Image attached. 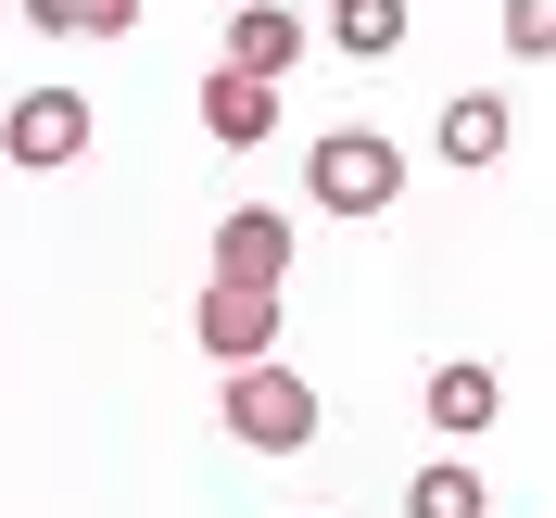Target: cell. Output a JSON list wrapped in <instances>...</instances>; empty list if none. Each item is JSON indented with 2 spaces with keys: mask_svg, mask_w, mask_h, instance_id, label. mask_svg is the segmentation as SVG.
Instances as JSON below:
<instances>
[{
  "mask_svg": "<svg viewBox=\"0 0 556 518\" xmlns=\"http://www.w3.org/2000/svg\"><path fill=\"white\" fill-rule=\"evenodd\" d=\"M304 190H316L329 215H392V203H405V152H392L380 127H316Z\"/></svg>",
  "mask_w": 556,
  "mask_h": 518,
  "instance_id": "obj_1",
  "label": "cell"
},
{
  "mask_svg": "<svg viewBox=\"0 0 556 518\" xmlns=\"http://www.w3.org/2000/svg\"><path fill=\"white\" fill-rule=\"evenodd\" d=\"M228 430H241L253 455H304L329 417H316V380H304V367L266 354V367H228Z\"/></svg>",
  "mask_w": 556,
  "mask_h": 518,
  "instance_id": "obj_2",
  "label": "cell"
},
{
  "mask_svg": "<svg viewBox=\"0 0 556 518\" xmlns=\"http://www.w3.org/2000/svg\"><path fill=\"white\" fill-rule=\"evenodd\" d=\"M89 127H102V114L76 102V89H26V102L0 114V152H13L26 177H51V165H76V152H89Z\"/></svg>",
  "mask_w": 556,
  "mask_h": 518,
  "instance_id": "obj_3",
  "label": "cell"
},
{
  "mask_svg": "<svg viewBox=\"0 0 556 518\" xmlns=\"http://www.w3.org/2000/svg\"><path fill=\"white\" fill-rule=\"evenodd\" d=\"M190 342H203L215 367H266V354H278V291H228V278H203Z\"/></svg>",
  "mask_w": 556,
  "mask_h": 518,
  "instance_id": "obj_4",
  "label": "cell"
},
{
  "mask_svg": "<svg viewBox=\"0 0 556 518\" xmlns=\"http://www.w3.org/2000/svg\"><path fill=\"white\" fill-rule=\"evenodd\" d=\"M215 278H228V291H291V228H278V203H228L215 215Z\"/></svg>",
  "mask_w": 556,
  "mask_h": 518,
  "instance_id": "obj_5",
  "label": "cell"
},
{
  "mask_svg": "<svg viewBox=\"0 0 556 518\" xmlns=\"http://www.w3.org/2000/svg\"><path fill=\"white\" fill-rule=\"evenodd\" d=\"M304 13H278V0H241V13H228V76H266V89H278V76H291V64H304Z\"/></svg>",
  "mask_w": 556,
  "mask_h": 518,
  "instance_id": "obj_6",
  "label": "cell"
},
{
  "mask_svg": "<svg viewBox=\"0 0 556 518\" xmlns=\"http://www.w3.org/2000/svg\"><path fill=\"white\" fill-rule=\"evenodd\" d=\"M203 127L228 139V152H253V139H278V89H266V76H228V64H215V76H203Z\"/></svg>",
  "mask_w": 556,
  "mask_h": 518,
  "instance_id": "obj_7",
  "label": "cell"
},
{
  "mask_svg": "<svg viewBox=\"0 0 556 518\" xmlns=\"http://www.w3.org/2000/svg\"><path fill=\"white\" fill-rule=\"evenodd\" d=\"M506 139H519V114L493 102V89H468V102H443V165H506Z\"/></svg>",
  "mask_w": 556,
  "mask_h": 518,
  "instance_id": "obj_8",
  "label": "cell"
},
{
  "mask_svg": "<svg viewBox=\"0 0 556 518\" xmlns=\"http://www.w3.org/2000/svg\"><path fill=\"white\" fill-rule=\"evenodd\" d=\"M493 417H506V380H493V367H430V430L468 443V430H493Z\"/></svg>",
  "mask_w": 556,
  "mask_h": 518,
  "instance_id": "obj_9",
  "label": "cell"
},
{
  "mask_svg": "<svg viewBox=\"0 0 556 518\" xmlns=\"http://www.w3.org/2000/svg\"><path fill=\"white\" fill-rule=\"evenodd\" d=\"M405 518H493V481L468 468V455H430L405 481Z\"/></svg>",
  "mask_w": 556,
  "mask_h": 518,
  "instance_id": "obj_10",
  "label": "cell"
},
{
  "mask_svg": "<svg viewBox=\"0 0 556 518\" xmlns=\"http://www.w3.org/2000/svg\"><path fill=\"white\" fill-rule=\"evenodd\" d=\"M329 38H342L354 64H392L405 51V0H329Z\"/></svg>",
  "mask_w": 556,
  "mask_h": 518,
  "instance_id": "obj_11",
  "label": "cell"
},
{
  "mask_svg": "<svg viewBox=\"0 0 556 518\" xmlns=\"http://www.w3.org/2000/svg\"><path fill=\"white\" fill-rule=\"evenodd\" d=\"M506 51L519 64H556V0H506Z\"/></svg>",
  "mask_w": 556,
  "mask_h": 518,
  "instance_id": "obj_12",
  "label": "cell"
},
{
  "mask_svg": "<svg viewBox=\"0 0 556 518\" xmlns=\"http://www.w3.org/2000/svg\"><path fill=\"white\" fill-rule=\"evenodd\" d=\"M26 26H38V38H76V26H89V0H26Z\"/></svg>",
  "mask_w": 556,
  "mask_h": 518,
  "instance_id": "obj_13",
  "label": "cell"
},
{
  "mask_svg": "<svg viewBox=\"0 0 556 518\" xmlns=\"http://www.w3.org/2000/svg\"><path fill=\"white\" fill-rule=\"evenodd\" d=\"M139 26V0H89V26H76V38H127Z\"/></svg>",
  "mask_w": 556,
  "mask_h": 518,
  "instance_id": "obj_14",
  "label": "cell"
}]
</instances>
